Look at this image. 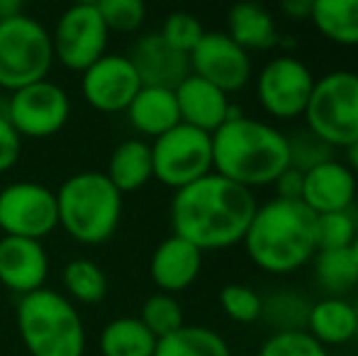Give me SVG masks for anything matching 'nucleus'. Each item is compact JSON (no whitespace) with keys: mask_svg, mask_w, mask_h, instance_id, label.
Returning <instances> with one entry per match:
<instances>
[{"mask_svg":"<svg viewBox=\"0 0 358 356\" xmlns=\"http://www.w3.org/2000/svg\"><path fill=\"white\" fill-rule=\"evenodd\" d=\"M256 208L254 190L213 171L176 190L171 227L200 252H220L244 239Z\"/></svg>","mask_w":358,"mask_h":356,"instance_id":"f257e3e1","label":"nucleus"},{"mask_svg":"<svg viewBox=\"0 0 358 356\" xmlns=\"http://www.w3.org/2000/svg\"><path fill=\"white\" fill-rule=\"evenodd\" d=\"M287 166V134L266 120L236 110L213 132V171L244 188L273 185Z\"/></svg>","mask_w":358,"mask_h":356,"instance_id":"f03ea898","label":"nucleus"},{"mask_svg":"<svg viewBox=\"0 0 358 356\" xmlns=\"http://www.w3.org/2000/svg\"><path fill=\"white\" fill-rule=\"evenodd\" d=\"M241 244L256 269L271 276L295 273L317 254L315 213L302 200L271 198L256 208Z\"/></svg>","mask_w":358,"mask_h":356,"instance_id":"7ed1b4c3","label":"nucleus"},{"mask_svg":"<svg viewBox=\"0 0 358 356\" xmlns=\"http://www.w3.org/2000/svg\"><path fill=\"white\" fill-rule=\"evenodd\" d=\"M57 193L59 227L78 244L98 247L115 237L122 220V193L100 171L69 176Z\"/></svg>","mask_w":358,"mask_h":356,"instance_id":"20e7f679","label":"nucleus"},{"mask_svg":"<svg viewBox=\"0 0 358 356\" xmlns=\"http://www.w3.org/2000/svg\"><path fill=\"white\" fill-rule=\"evenodd\" d=\"M17 332L29 356H83L85 327L76 303L54 288L20 295Z\"/></svg>","mask_w":358,"mask_h":356,"instance_id":"39448f33","label":"nucleus"},{"mask_svg":"<svg viewBox=\"0 0 358 356\" xmlns=\"http://www.w3.org/2000/svg\"><path fill=\"white\" fill-rule=\"evenodd\" d=\"M54 64L52 32L29 15L0 20V88L8 93L42 81Z\"/></svg>","mask_w":358,"mask_h":356,"instance_id":"423d86ee","label":"nucleus"},{"mask_svg":"<svg viewBox=\"0 0 358 356\" xmlns=\"http://www.w3.org/2000/svg\"><path fill=\"white\" fill-rule=\"evenodd\" d=\"M302 118L329 147H349L358 137V73L331 71L317 78Z\"/></svg>","mask_w":358,"mask_h":356,"instance_id":"0eeeda50","label":"nucleus"},{"mask_svg":"<svg viewBox=\"0 0 358 356\" xmlns=\"http://www.w3.org/2000/svg\"><path fill=\"white\" fill-rule=\"evenodd\" d=\"M154 178L166 188H185L213 173V134L178 122L151 144Z\"/></svg>","mask_w":358,"mask_h":356,"instance_id":"6e6552de","label":"nucleus"},{"mask_svg":"<svg viewBox=\"0 0 358 356\" xmlns=\"http://www.w3.org/2000/svg\"><path fill=\"white\" fill-rule=\"evenodd\" d=\"M5 115L22 139H47L66 127L71 118V100L59 83L42 78L13 90Z\"/></svg>","mask_w":358,"mask_h":356,"instance_id":"1a4fd4ad","label":"nucleus"},{"mask_svg":"<svg viewBox=\"0 0 358 356\" xmlns=\"http://www.w3.org/2000/svg\"><path fill=\"white\" fill-rule=\"evenodd\" d=\"M315 73L292 54L273 57L256 76V100L275 120H297L305 115L315 88Z\"/></svg>","mask_w":358,"mask_h":356,"instance_id":"9d476101","label":"nucleus"},{"mask_svg":"<svg viewBox=\"0 0 358 356\" xmlns=\"http://www.w3.org/2000/svg\"><path fill=\"white\" fill-rule=\"evenodd\" d=\"M59 227L57 193L34 180H15L0 190V232L39 239Z\"/></svg>","mask_w":358,"mask_h":356,"instance_id":"9b49d317","label":"nucleus"},{"mask_svg":"<svg viewBox=\"0 0 358 356\" xmlns=\"http://www.w3.org/2000/svg\"><path fill=\"white\" fill-rule=\"evenodd\" d=\"M108 42L110 29L95 5H69L52 32L54 59L78 73L108 54Z\"/></svg>","mask_w":358,"mask_h":356,"instance_id":"f8f14e48","label":"nucleus"},{"mask_svg":"<svg viewBox=\"0 0 358 356\" xmlns=\"http://www.w3.org/2000/svg\"><path fill=\"white\" fill-rule=\"evenodd\" d=\"M190 73L231 95L249 86L254 64L251 54L227 32H205L198 47L190 52Z\"/></svg>","mask_w":358,"mask_h":356,"instance_id":"ddd939ff","label":"nucleus"},{"mask_svg":"<svg viewBox=\"0 0 358 356\" xmlns=\"http://www.w3.org/2000/svg\"><path fill=\"white\" fill-rule=\"evenodd\" d=\"M139 88L142 81L127 54H103L80 73V90L85 103L98 113H124Z\"/></svg>","mask_w":358,"mask_h":356,"instance_id":"4468645a","label":"nucleus"},{"mask_svg":"<svg viewBox=\"0 0 358 356\" xmlns=\"http://www.w3.org/2000/svg\"><path fill=\"white\" fill-rule=\"evenodd\" d=\"M49 276V257L39 239L0 237V283L17 295L44 288Z\"/></svg>","mask_w":358,"mask_h":356,"instance_id":"2eb2a0df","label":"nucleus"},{"mask_svg":"<svg viewBox=\"0 0 358 356\" xmlns=\"http://www.w3.org/2000/svg\"><path fill=\"white\" fill-rule=\"evenodd\" d=\"M356 188V173L344 162H339V159H329V162L305 171L300 200L315 215L339 213V210L354 208Z\"/></svg>","mask_w":358,"mask_h":356,"instance_id":"dca6fc26","label":"nucleus"},{"mask_svg":"<svg viewBox=\"0 0 358 356\" xmlns=\"http://www.w3.org/2000/svg\"><path fill=\"white\" fill-rule=\"evenodd\" d=\"M127 57L137 69L142 86L176 88L185 76H190V57L171 47L159 32L137 37Z\"/></svg>","mask_w":358,"mask_h":356,"instance_id":"f3484780","label":"nucleus"},{"mask_svg":"<svg viewBox=\"0 0 358 356\" xmlns=\"http://www.w3.org/2000/svg\"><path fill=\"white\" fill-rule=\"evenodd\" d=\"M176 90V103H178V113H180V122L190 124L195 129H203V132L213 134L239 108H234L229 100V95L222 88L213 86L205 78L195 76H185Z\"/></svg>","mask_w":358,"mask_h":356,"instance_id":"a211bd4d","label":"nucleus"},{"mask_svg":"<svg viewBox=\"0 0 358 356\" xmlns=\"http://www.w3.org/2000/svg\"><path fill=\"white\" fill-rule=\"evenodd\" d=\"M203 254L188 239L171 234L154 249L149 259V276L161 293H180L198 280L203 271Z\"/></svg>","mask_w":358,"mask_h":356,"instance_id":"6ab92c4d","label":"nucleus"},{"mask_svg":"<svg viewBox=\"0 0 358 356\" xmlns=\"http://www.w3.org/2000/svg\"><path fill=\"white\" fill-rule=\"evenodd\" d=\"M227 34L246 52H268L280 44L278 24L271 10L256 0H239L227 15Z\"/></svg>","mask_w":358,"mask_h":356,"instance_id":"aec40b11","label":"nucleus"},{"mask_svg":"<svg viewBox=\"0 0 358 356\" xmlns=\"http://www.w3.org/2000/svg\"><path fill=\"white\" fill-rule=\"evenodd\" d=\"M127 120L139 134L144 137H161L171 127L180 122L178 103H176L173 88H159V86H142L139 93L127 105Z\"/></svg>","mask_w":358,"mask_h":356,"instance_id":"412c9836","label":"nucleus"},{"mask_svg":"<svg viewBox=\"0 0 358 356\" xmlns=\"http://www.w3.org/2000/svg\"><path fill=\"white\" fill-rule=\"evenodd\" d=\"M305 329L324 347H339L356 337V305L346 298L324 295L312 303Z\"/></svg>","mask_w":358,"mask_h":356,"instance_id":"4be33fe9","label":"nucleus"},{"mask_svg":"<svg viewBox=\"0 0 358 356\" xmlns=\"http://www.w3.org/2000/svg\"><path fill=\"white\" fill-rule=\"evenodd\" d=\"M105 176L120 193H134L144 188L154 178V162H151V144L144 139H124L113 149Z\"/></svg>","mask_w":358,"mask_h":356,"instance_id":"5701e85b","label":"nucleus"},{"mask_svg":"<svg viewBox=\"0 0 358 356\" xmlns=\"http://www.w3.org/2000/svg\"><path fill=\"white\" fill-rule=\"evenodd\" d=\"M315 29L339 47H358V0H315Z\"/></svg>","mask_w":358,"mask_h":356,"instance_id":"b1692460","label":"nucleus"},{"mask_svg":"<svg viewBox=\"0 0 358 356\" xmlns=\"http://www.w3.org/2000/svg\"><path fill=\"white\" fill-rule=\"evenodd\" d=\"M156 342L139 318H115L100 332L103 356H154Z\"/></svg>","mask_w":358,"mask_h":356,"instance_id":"393cba45","label":"nucleus"},{"mask_svg":"<svg viewBox=\"0 0 358 356\" xmlns=\"http://www.w3.org/2000/svg\"><path fill=\"white\" fill-rule=\"evenodd\" d=\"M154 356H231L222 334L200 325H183L156 342Z\"/></svg>","mask_w":358,"mask_h":356,"instance_id":"a878e982","label":"nucleus"},{"mask_svg":"<svg viewBox=\"0 0 358 356\" xmlns=\"http://www.w3.org/2000/svg\"><path fill=\"white\" fill-rule=\"evenodd\" d=\"M315 262V283L322 293L344 298L358 285V264L349 249H324L312 257Z\"/></svg>","mask_w":358,"mask_h":356,"instance_id":"bb28decb","label":"nucleus"},{"mask_svg":"<svg viewBox=\"0 0 358 356\" xmlns=\"http://www.w3.org/2000/svg\"><path fill=\"white\" fill-rule=\"evenodd\" d=\"M64 290L71 303L95 305L108 295V276L90 259H73L64 266Z\"/></svg>","mask_w":358,"mask_h":356,"instance_id":"cd10ccee","label":"nucleus"},{"mask_svg":"<svg viewBox=\"0 0 358 356\" xmlns=\"http://www.w3.org/2000/svg\"><path fill=\"white\" fill-rule=\"evenodd\" d=\"M310 298L297 290H275L268 298H264V315L261 318L275 329H305L307 315H310Z\"/></svg>","mask_w":358,"mask_h":356,"instance_id":"c85d7f7f","label":"nucleus"},{"mask_svg":"<svg viewBox=\"0 0 358 356\" xmlns=\"http://www.w3.org/2000/svg\"><path fill=\"white\" fill-rule=\"evenodd\" d=\"M358 232L356 210H339V213L315 215V244L317 252L324 249H349Z\"/></svg>","mask_w":358,"mask_h":356,"instance_id":"c756f323","label":"nucleus"},{"mask_svg":"<svg viewBox=\"0 0 358 356\" xmlns=\"http://www.w3.org/2000/svg\"><path fill=\"white\" fill-rule=\"evenodd\" d=\"M139 320L149 327V332L154 334L156 339H161L185 325L183 305L176 300V295L161 293L159 290V293L149 295V298L144 300Z\"/></svg>","mask_w":358,"mask_h":356,"instance_id":"7c9ffc66","label":"nucleus"},{"mask_svg":"<svg viewBox=\"0 0 358 356\" xmlns=\"http://www.w3.org/2000/svg\"><path fill=\"white\" fill-rule=\"evenodd\" d=\"M287 157H290L292 169H297V171H310V169L334 159V147L322 142L312 129L300 127L287 134Z\"/></svg>","mask_w":358,"mask_h":356,"instance_id":"2f4dec72","label":"nucleus"},{"mask_svg":"<svg viewBox=\"0 0 358 356\" xmlns=\"http://www.w3.org/2000/svg\"><path fill=\"white\" fill-rule=\"evenodd\" d=\"M220 308L229 320L239 325H251L264 315V295L251 285L229 283L220 290Z\"/></svg>","mask_w":358,"mask_h":356,"instance_id":"473e14b6","label":"nucleus"},{"mask_svg":"<svg viewBox=\"0 0 358 356\" xmlns=\"http://www.w3.org/2000/svg\"><path fill=\"white\" fill-rule=\"evenodd\" d=\"M95 8L110 32L134 34L146 20L144 0H98Z\"/></svg>","mask_w":358,"mask_h":356,"instance_id":"72a5a7b5","label":"nucleus"},{"mask_svg":"<svg viewBox=\"0 0 358 356\" xmlns=\"http://www.w3.org/2000/svg\"><path fill=\"white\" fill-rule=\"evenodd\" d=\"M259 356H329V352L307 329H285L271 334Z\"/></svg>","mask_w":358,"mask_h":356,"instance_id":"f704fd0d","label":"nucleus"},{"mask_svg":"<svg viewBox=\"0 0 358 356\" xmlns=\"http://www.w3.org/2000/svg\"><path fill=\"white\" fill-rule=\"evenodd\" d=\"M205 32H208V29L203 27V22H200L193 13H185V10L171 13L159 29V34L171 44V47L188 54V57H190V52L198 47V42L203 39Z\"/></svg>","mask_w":358,"mask_h":356,"instance_id":"c9c22d12","label":"nucleus"},{"mask_svg":"<svg viewBox=\"0 0 358 356\" xmlns=\"http://www.w3.org/2000/svg\"><path fill=\"white\" fill-rule=\"evenodd\" d=\"M20 154H22V137L13 127L8 115L0 113V173L10 171L20 162Z\"/></svg>","mask_w":358,"mask_h":356,"instance_id":"e433bc0d","label":"nucleus"},{"mask_svg":"<svg viewBox=\"0 0 358 356\" xmlns=\"http://www.w3.org/2000/svg\"><path fill=\"white\" fill-rule=\"evenodd\" d=\"M302 178H305V171H297V169L287 166L285 171L273 180L275 198L300 200V195H302Z\"/></svg>","mask_w":358,"mask_h":356,"instance_id":"4c0bfd02","label":"nucleus"},{"mask_svg":"<svg viewBox=\"0 0 358 356\" xmlns=\"http://www.w3.org/2000/svg\"><path fill=\"white\" fill-rule=\"evenodd\" d=\"M312 5H315V0H280V10H283V15L290 20H295V22L310 20Z\"/></svg>","mask_w":358,"mask_h":356,"instance_id":"58836bf2","label":"nucleus"},{"mask_svg":"<svg viewBox=\"0 0 358 356\" xmlns=\"http://www.w3.org/2000/svg\"><path fill=\"white\" fill-rule=\"evenodd\" d=\"M22 5H24V0H0V20L22 15Z\"/></svg>","mask_w":358,"mask_h":356,"instance_id":"ea45409f","label":"nucleus"},{"mask_svg":"<svg viewBox=\"0 0 358 356\" xmlns=\"http://www.w3.org/2000/svg\"><path fill=\"white\" fill-rule=\"evenodd\" d=\"M344 152H346V162L344 164L358 176V137L349 144V147H344Z\"/></svg>","mask_w":358,"mask_h":356,"instance_id":"a19ab883","label":"nucleus"},{"mask_svg":"<svg viewBox=\"0 0 358 356\" xmlns=\"http://www.w3.org/2000/svg\"><path fill=\"white\" fill-rule=\"evenodd\" d=\"M349 252L354 254V259H356V264H358V232H356V237H354V242H351V247H349Z\"/></svg>","mask_w":358,"mask_h":356,"instance_id":"79ce46f5","label":"nucleus"},{"mask_svg":"<svg viewBox=\"0 0 358 356\" xmlns=\"http://www.w3.org/2000/svg\"><path fill=\"white\" fill-rule=\"evenodd\" d=\"M71 5H95L98 0H69Z\"/></svg>","mask_w":358,"mask_h":356,"instance_id":"37998d69","label":"nucleus"},{"mask_svg":"<svg viewBox=\"0 0 358 356\" xmlns=\"http://www.w3.org/2000/svg\"><path fill=\"white\" fill-rule=\"evenodd\" d=\"M354 210H356V215H358V188H356V203H354Z\"/></svg>","mask_w":358,"mask_h":356,"instance_id":"c03bdc74","label":"nucleus"},{"mask_svg":"<svg viewBox=\"0 0 358 356\" xmlns=\"http://www.w3.org/2000/svg\"><path fill=\"white\" fill-rule=\"evenodd\" d=\"M356 337H358V305H356Z\"/></svg>","mask_w":358,"mask_h":356,"instance_id":"a18cd8bd","label":"nucleus"}]
</instances>
